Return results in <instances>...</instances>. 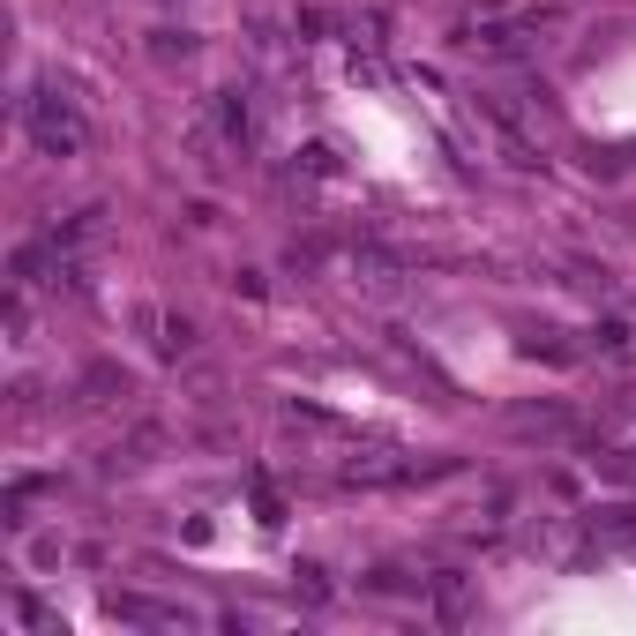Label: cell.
<instances>
[{
	"label": "cell",
	"mask_w": 636,
	"mask_h": 636,
	"mask_svg": "<svg viewBox=\"0 0 636 636\" xmlns=\"http://www.w3.org/2000/svg\"><path fill=\"white\" fill-rule=\"evenodd\" d=\"M217 127H225V143H248V135H254L248 90H217Z\"/></svg>",
	"instance_id": "obj_2"
},
{
	"label": "cell",
	"mask_w": 636,
	"mask_h": 636,
	"mask_svg": "<svg viewBox=\"0 0 636 636\" xmlns=\"http://www.w3.org/2000/svg\"><path fill=\"white\" fill-rule=\"evenodd\" d=\"M592 344H599V352H629V322H599Z\"/></svg>",
	"instance_id": "obj_4"
},
{
	"label": "cell",
	"mask_w": 636,
	"mask_h": 636,
	"mask_svg": "<svg viewBox=\"0 0 636 636\" xmlns=\"http://www.w3.org/2000/svg\"><path fill=\"white\" fill-rule=\"evenodd\" d=\"M23 127H31V143H38L45 158H83V143H90L83 113L68 98H31L23 105Z\"/></svg>",
	"instance_id": "obj_1"
},
{
	"label": "cell",
	"mask_w": 636,
	"mask_h": 636,
	"mask_svg": "<svg viewBox=\"0 0 636 636\" xmlns=\"http://www.w3.org/2000/svg\"><path fill=\"white\" fill-rule=\"evenodd\" d=\"M158 344H166V360L195 352V322H188V315H172V322H166V338H158Z\"/></svg>",
	"instance_id": "obj_3"
}]
</instances>
